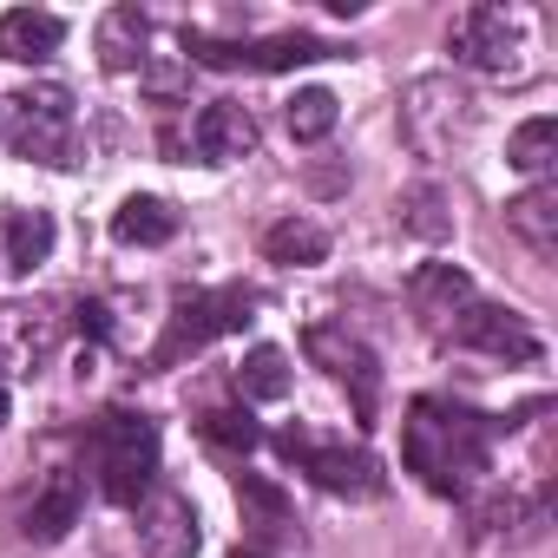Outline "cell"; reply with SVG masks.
I'll use <instances>...</instances> for the list:
<instances>
[{
    "instance_id": "cell-9",
    "label": "cell",
    "mask_w": 558,
    "mask_h": 558,
    "mask_svg": "<svg viewBox=\"0 0 558 558\" xmlns=\"http://www.w3.org/2000/svg\"><path fill=\"white\" fill-rule=\"evenodd\" d=\"M303 355H310L336 388H349L355 421L375 427V414H381V362H375V349H368L362 336H349L342 323H316V329H303Z\"/></svg>"
},
{
    "instance_id": "cell-25",
    "label": "cell",
    "mask_w": 558,
    "mask_h": 558,
    "mask_svg": "<svg viewBox=\"0 0 558 558\" xmlns=\"http://www.w3.org/2000/svg\"><path fill=\"white\" fill-rule=\"evenodd\" d=\"M336 119H342V99H336L329 86H303V93L283 106V125H290L296 145H323V138L336 132Z\"/></svg>"
},
{
    "instance_id": "cell-22",
    "label": "cell",
    "mask_w": 558,
    "mask_h": 558,
    "mask_svg": "<svg viewBox=\"0 0 558 558\" xmlns=\"http://www.w3.org/2000/svg\"><path fill=\"white\" fill-rule=\"evenodd\" d=\"M290 388H296V368H290L283 349L263 342V349H250V355L236 362V395H243V408H250V401H283Z\"/></svg>"
},
{
    "instance_id": "cell-26",
    "label": "cell",
    "mask_w": 558,
    "mask_h": 558,
    "mask_svg": "<svg viewBox=\"0 0 558 558\" xmlns=\"http://www.w3.org/2000/svg\"><path fill=\"white\" fill-rule=\"evenodd\" d=\"M506 165L525 171L532 184H545L551 165H558V119H525V125L512 132V145H506Z\"/></svg>"
},
{
    "instance_id": "cell-23",
    "label": "cell",
    "mask_w": 558,
    "mask_h": 558,
    "mask_svg": "<svg viewBox=\"0 0 558 558\" xmlns=\"http://www.w3.org/2000/svg\"><path fill=\"white\" fill-rule=\"evenodd\" d=\"M236 506H243V525L256 532V538H276V532H296V512H290V499L276 493L263 473H236Z\"/></svg>"
},
{
    "instance_id": "cell-11",
    "label": "cell",
    "mask_w": 558,
    "mask_h": 558,
    "mask_svg": "<svg viewBox=\"0 0 558 558\" xmlns=\"http://www.w3.org/2000/svg\"><path fill=\"white\" fill-rule=\"evenodd\" d=\"M66 323L47 303H0V381H34L60 355Z\"/></svg>"
},
{
    "instance_id": "cell-7",
    "label": "cell",
    "mask_w": 558,
    "mask_h": 558,
    "mask_svg": "<svg viewBox=\"0 0 558 558\" xmlns=\"http://www.w3.org/2000/svg\"><path fill=\"white\" fill-rule=\"evenodd\" d=\"M276 453H283L296 473H310L323 493L336 499H381L388 493V473L368 447H349V440H323L310 427H290L283 440H276Z\"/></svg>"
},
{
    "instance_id": "cell-17",
    "label": "cell",
    "mask_w": 558,
    "mask_h": 558,
    "mask_svg": "<svg viewBox=\"0 0 558 558\" xmlns=\"http://www.w3.org/2000/svg\"><path fill=\"white\" fill-rule=\"evenodd\" d=\"M53 243H60L53 210H40V204H8V210H0V250H8L14 276H34L53 256Z\"/></svg>"
},
{
    "instance_id": "cell-2",
    "label": "cell",
    "mask_w": 558,
    "mask_h": 558,
    "mask_svg": "<svg viewBox=\"0 0 558 558\" xmlns=\"http://www.w3.org/2000/svg\"><path fill=\"white\" fill-rule=\"evenodd\" d=\"M447 53L453 66L480 73V80H506L525 86L538 73V14L512 8V0H480V8H460L447 27Z\"/></svg>"
},
{
    "instance_id": "cell-18",
    "label": "cell",
    "mask_w": 558,
    "mask_h": 558,
    "mask_svg": "<svg viewBox=\"0 0 558 558\" xmlns=\"http://www.w3.org/2000/svg\"><path fill=\"white\" fill-rule=\"evenodd\" d=\"M66 47V21L47 14V8H14V14H0V60H14V66H40Z\"/></svg>"
},
{
    "instance_id": "cell-5",
    "label": "cell",
    "mask_w": 558,
    "mask_h": 558,
    "mask_svg": "<svg viewBox=\"0 0 558 558\" xmlns=\"http://www.w3.org/2000/svg\"><path fill=\"white\" fill-rule=\"evenodd\" d=\"M473 125H480V106L453 73H427L401 93V138L414 158H434V165L453 158L473 138Z\"/></svg>"
},
{
    "instance_id": "cell-13",
    "label": "cell",
    "mask_w": 558,
    "mask_h": 558,
    "mask_svg": "<svg viewBox=\"0 0 558 558\" xmlns=\"http://www.w3.org/2000/svg\"><path fill=\"white\" fill-rule=\"evenodd\" d=\"M256 112L243 106V99H210L197 119H191V132H184V151H197V165H236V158H250L256 151Z\"/></svg>"
},
{
    "instance_id": "cell-8",
    "label": "cell",
    "mask_w": 558,
    "mask_h": 558,
    "mask_svg": "<svg viewBox=\"0 0 558 558\" xmlns=\"http://www.w3.org/2000/svg\"><path fill=\"white\" fill-rule=\"evenodd\" d=\"M349 47L316 40V34H269V40H210V34H184V60L210 66V73H290L310 60H342Z\"/></svg>"
},
{
    "instance_id": "cell-1",
    "label": "cell",
    "mask_w": 558,
    "mask_h": 558,
    "mask_svg": "<svg viewBox=\"0 0 558 558\" xmlns=\"http://www.w3.org/2000/svg\"><path fill=\"white\" fill-rule=\"evenodd\" d=\"M499 427L506 421H486V414H473L460 401H440V395H421L401 421V460L427 493L466 506L473 493H486Z\"/></svg>"
},
{
    "instance_id": "cell-6",
    "label": "cell",
    "mask_w": 558,
    "mask_h": 558,
    "mask_svg": "<svg viewBox=\"0 0 558 558\" xmlns=\"http://www.w3.org/2000/svg\"><path fill=\"white\" fill-rule=\"evenodd\" d=\"M243 323H256V290H243V283L197 290V296H184V303L165 316V336H158V349L145 355V368H151V375H165V368H178L184 355L210 349L217 336H236Z\"/></svg>"
},
{
    "instance_id": "cell-24",
    "label": "cell",
    "mask_w": 558,
    "mask_h": 558,
    "mask_svg": "<svg viewBox=\"0 0 558 558\" xmlns=\"http://www.w3.org/2000/svg\"><path fill=\"white\" fill-rule=\"evenodd\" d=\"M401 223H408L414 236H427V243H447V236H453V197H447L434 178H421V184L401 191Z\"/></svg>"
},
{
    "instance_id": "cell-15",
    "label": "cell",
    "mask_w": 558,
    "mask_h": 558,
    "mask_svg": "<svg viewBox=\"0 0 558 558\" xmlns=\"http://www.w3.org/2000/svg\"><path fill=\"white\" fill-rule=\"evenodd\" d=\"M80 512H86V480H80L73 466H47V480H40V493H34V506H27L21 532H27L34 545H60V538L80 525Z\"/></svg>"
},
{
    "instance_id": "cell-27",
    "label": "cell",
    "mask_w": 558,
    "mask_h": 558,
    "mask_svg": "<svg viewBox=\"0 0 558 558\" xmlns=\"http://www.w3.org/2000/svg\"><path fill=\"white\" fill-rule=\"evenodd\" d=\"M138 86H145L158 106H178V99L191 93V60H184V53H151V60L138 66Z\"/></svg>"
},
{
    "instance_id": "cell-21",
    "label": "cell",
    "mask_w": 558,
    "mask_h": 558,
    "mask_svg": "<svg viewBox=\"0 0 558 558\" xmlns=\"http://www.w3.org/2000/svg\"><path fill=\"white\" fill-rule=\"evenodd\" d=\"M506 223L532 243V256H558V184L545 178V184L519 191V197L506 204Z\"/></svg>"
},
{
    "instance_id": "cell-16",
    "label": "cell",
    "mask_w": 558,
    "mask_h": 558,
    "mask_svg": "<svg viewBox=\"0 0 558 558\" xmlns=\"http://www.w3.org/2000/svg\"><path fill=\"white\" fill-rule=\"evenodd\" d=\"M93 53H99V66H106L112 80L138 73V66L151 60V14H145V8H106L99 27H93Z\"/></svg>"
},
{
    "instance_id": "cell-30",
    "label": "cell",
    "mask_w": 558,
    "mask_h": 558,
    "mask_svg": "<svg viewBox=\"0 0 558 558\" xmlns=\"http://www.w3.org/2000/svg\"><path fill=\"white\" fill-rule=\"evenodd\" d=\"M236 558H263V551H236Z\"/></svg>"
},
{
    "instance_id": "cell-3",
    "label": "cell",
    "mask_w": 558,
    "mask_h": 558,
    "mask_svg": "<svg viewBox=\"0 0 558 558\" xmlns=\"http://www.w3.org/2000/svg\"><path fill=\"white\" fill-rule=\"evenodd\" d=\"M86 460L112 506H138L158 486V421L138 408H106L86 434Z\"/></svg>"
},
{
    "instance_id": "cell-14",
    "label": "cell",
    "mask_w": 558,
    "mask_h": 558,
    "mask_svg": "<svg viewBox=\"0 0 558 558\" xmlns=\"http://www.w3.org/2000/svg\"><path fill=\"white\" fill-rule=\"evenodd\" d=\"M473 296H480V290H473V276H466L460 263H421L414 283H408V303H414V316H421L427 336H447L453 316H460Z\"/></svg>"
},
{
    "instance_id": "cell-20",
    "label": "cell",
    "mask_w": 558,
    "mask_h": 558,
    "mask_svg": "<svg viewBox=\"0 0 558 558\" xmlns=\"http://www.w3.org/2000/svg\"><path fill=\"white\" fill-rule=\"evenodd\" d=\"M323 256H329V230L316 217H283L263 230V263L276 269H316Z\"/></svg>"
},
{
    "instance_id": "cell-4",
    "label": "cell",
    "mask_w": 558,
    "mask_h": 558,
    "mask_svg": "<svg viewBox=\"0 0 558 558\" xmlns=\"http://www.w3.org/2000/svg\"><path fill=\"white\" fill-rule=\"evenodd\" d=\"M8 151L47 171H73L80 165V99L60 80H34L8 99Z\"/></svg>"
},
{
    "instance_id": "cell-28",
    "label": "cell",
    "mask_w": 558,
    "mask_h": 558,
    "mask_svg": "<svg viewBox=\"0 0 558 558\" xmlns=\"http://www.w3.org/2000/svg\"><path fill=\"white\" fill-rule=\"evenodd\" d=\"M197 427H204V440H210V447H230V453H256V447H263V434H256L250 408H210Z\"/></svg>"
},
{
    "instance_id": "cell-29",
    "label": "cell",
    "mask_w": 558,
    "mask_h": 558,
    "mask_svg": "<svg viewBox=\"0 0 558 558\" xmlns=\"http://www.w3.org/2000/svg\"><path fill=\"white\" fill-rule=\"evenodd\" d=\"M0 421H8V381H0Z\"/></svg>"
},
{
    "instance_id": "cell-10",
    "label": "cell",
    "mask_w": 558,
    "mask_h": 558,
    "mask_svg": "<svg viewBox=\"0 0 558 558\" xmlns=\"http://www.w3.org/2000/svg\"><path fill=\"white\" fill-rule=\"evenodd\" d=\"M440 342L473 349V355H493V362H506V368H532V362H538L532 323H525L519 310H506V303H486V296H473V303L453 316V329H447Z\"/></svg>"
},
{
    "instance_id": "cell-12",
    "label": "cell",
    "mask_w": 558,
    "mask_h": 558,
    "mask_svg": "<svg viewBox=\"0 0 558 558\" xmlns=\"http://www.w3.org/2000/svg\"><path fill=\"white\" fill-rule=\"evenodd\" d=\"M132 512H138V545H145V558H197L204 532H197V506H191L184 493L151 486Z\"/></svg>"
},
{
    "instance_id": "cell-19",
    "label": "cell",
    "mask_w": 558,
    "mask_h": 558,
    "mask_svg": "<svg viewBox=\"0 0 558 558\" xmlns=\"http://www.w3.org/2000/svg\"><path fill=\"white\" fill-rule=\"evenodd\" d=\"M178 204L171 197H151V191H138V197H125L119 210H112V236L125 243V250H158V243H171L178 236Z\"/></svg>"
}]
</instances>
